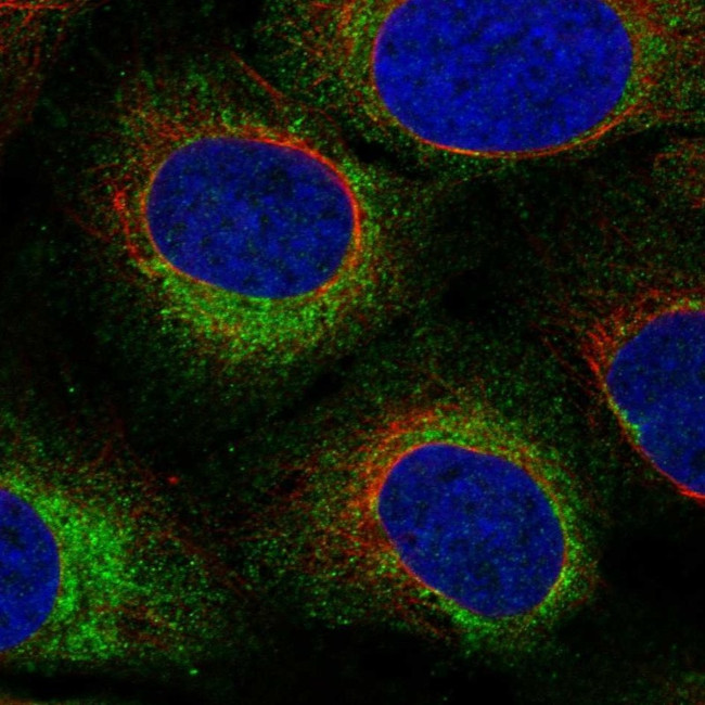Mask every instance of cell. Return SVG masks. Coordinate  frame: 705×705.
I'll return each mask as SVG.
<instances>
[{
    "instance_id": "6da1fadb",
    "label": "cell",
    "mask_w": 705,
    "mask_h": 705,
    "mask_svg": "<svg viewBox=\"0 0 705 705\" xmlns=\"http://www.w3.org/2000/svg\"><path fill=\"white\" fill-rule=\"evenodd\" d=\"M338 130L234 52L154 69L102 117L82 225L208 373L284 376L412 304L421 191L357 156Z\"/></svg>"
},
{
    "instance_id": "7a4b0ae2",
    "label": "cell",
    "mask_w": 705,
    "mask_h": 705,
    "mask_svg": "<svg viewBox=\"0 0 705 705\" xmlns=\"http://www.w3.org/2000/svg\"><path fill=\"white\" fill-rule=\"evenodd\" d=\"M573 525L535 419L489 368L428 345L283 459L270 504L279 572L312 616L498 651L547 610Z\"/></svg>"
},
{
    "instance_id": "3957f363",
    "label": "cell",
    "mask_w": 705,
    "mask_h": 705,
    "mask_svg": "<svg viewBox=\"0 0 705 705\" xmlns=\"http://www.w3.org/2000/svg\"><path fill=\"white\" fill-rule=\"evenodd\" d=\"M1 662L182 668L219 651L248 587L119 433L1 419Z\"/></svg>"
},
{
    "instance_id": "277c9868",
    "label": "cell",
    "mask_w": 705,
    "mask_h": 705,
    "mask_svg": "<svg viewBox=\"0 0 705 705\" xmlns=\"http://www.w3.org/2000/svg\"><path fill=\"white\" fill-rule=\"evenodd\" d=\"M552 339L630 446L683 496L705 493V283L656 254L587 261L546 307Z\"/></svg>"
}]
</instances>
